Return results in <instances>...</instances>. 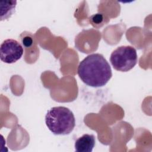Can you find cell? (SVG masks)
<instances>
[{
	"mask_svg": "<svg viewBox=\"0 0 152 152\" xmlns=\"http://www.w3.org/2000/svg\"><path fill=\"white\" fill-rule=\"evenodd\" d=\"M33 43L32 39L29 37H26L23 40V44L26 47H30Z\"/></svg>",
	"mask_w": 152,
	"mask_h": 152,
	"instance_id": "8",
	"label": "cell"
},
{
	"mask_svg": "<svg viewBox=\"0 0 152 152\" xmlns=\"http://www.w3.org/2000/svg\"><path fill=\"white\" fill-rule=\"evenodd\" d=\"M21 44L14 39L5 40L1 45V60L7 64H12L19 60L23 54Z\"/></svg>",
	"mask_w": 152,
	"mask_h": 152,
	"instance_id": "4",
	"label": "cell"
},
{
	"mask_svg": "<svg viewBox=\"0 0 152 152\" xmlns=\"http://www.w3.org/2000/svg\"><path fill=\"white\" fill-rule=\"evenodd\" d=\"M77 73L86 85L93 87L104 86L112 76L109 64L100 53H93L86 56L79 64Z\"/></svg>",
	"mask_w": 152,
	"mask_h": 152,
	"instance_id": "1",
	"label": "cell"
},
{
	"mask_svg": "<svg viewBox=\"0 0 152 152\" xmlns=\"http://www.w3.org/2000/svg\"><path fill=\"white\" fill-rule=\"evenodd\" d=\"M95 137L92 134H84L75 142V149L77 152H91L95 145Z\"/></svg>",
	"mask_w": 152,
	"mask_h": 152,
	"instance_id": "5",
	"label": "cell"
},
{
	"mask_svg": "<svg viewBox=\"0 0 152 152\" xmlns=\"http://www.w3.org/2000/svg\"><path fill=\"white\" fill-rule=\"evenodd\" d=\"M45 123L48 129L55 135H68L74 129L75 119L73 113L64 106L53 107L45 116Z\"/></svg>",
	"mask_w": 152,
	"mask_h": 152,
	"instance_id": "2",
	"label": "cell"
},
{
	"mask_svg": "<svg viewBox=\"0 0 152 152\" xmlns=\"http://www.w3.org/2000/svg\"><path fill=\"white\" fill-rule=\"evenodd\" d=\"M4 4L1 2V20H3L9 18L15 11L17 1H3Z\"/></svg>",
	"mask_w": 152,
	"mask_h": 152,
	"instance_id": "6",
	"label": "cell"
},
{
	"mask_svg": "<svg viewBox=\"0 0 152 152\" xmlns=\"http://www.w3.org/2000/svg\"><path fill=\"white\" fill-rule=\"evenodd\" d=\"M138 57L136 49L131 46H121L110 55V62L117 71L127 72L137 64Z\"/></svg>",
	"mask_w": 152,
	"mask_h": 152,
	"instance_id": "3",
	"label": "cell"
},
{
	"mask_svg": "<svg viewBox=\"0 0 152 152\" xmlns=\"http://www.w3.org/2000/svg\"><path fill=\"white\" fill-rule=\"evenodd\" d=\"M104 15L102 14H96L90 17V20L92 25H99L102 24L104 21Z\"/></svg>",
	"mask_w": 152,
	"mask_h": 152,
	"instance_id": "7",
	"label": "cell"
}]
</instances>
